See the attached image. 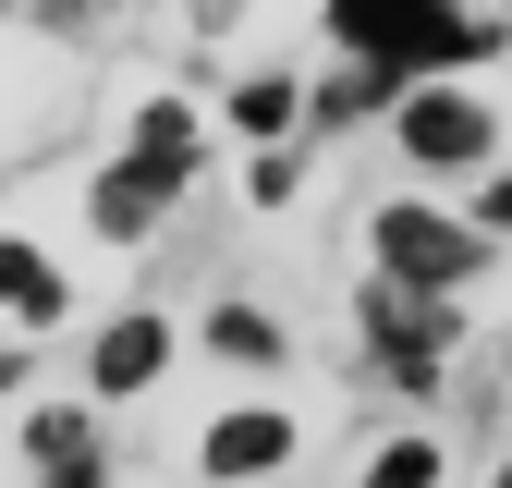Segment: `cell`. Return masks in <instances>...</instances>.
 Masks as SVG:
<instances>
[{"label": "cell", "instance_id": "obj_12", "mask_svg": "<svg viewBox=\"0 0 512 488\" xmlns=\"http://www.w3.org/2000/svg\"><path fill=\"white\" fill-rule=\"evenodd\" d=\"M488 232H512V171H500V183H488Z\"/></svg>", "mask_w": 512, "mask_h": 488}, {"label": "cell", "instance_id": "obj_4", "mask_svg": "<svg viewBox=\"0 0 512 488\" xmlns=\"http://www.w3.org/2000/svg\"><path fill=\"white\" fill-rule=\"evenodd\" d=\"M171 183H183V159H159V147H135V159H122V171L98 183V220H110L122 244H135V232H147V220L171 208Z\"/></svg>", "mask_w": 512, "mask_h": 488}, {"label": "cell", "instance_id": "obj_5", "mask_svg": "<svg viewBox=\"0 0 512 488\" xmlns=\"http://www.w3.org/2000/svg\"><path fill=\"white\" fill-rule=\"evenodd\" d=\"M281 452H293L281 415H220V427H208V476H269Z\"/></svg>", "mask_w": 512, "mask_h": 488}, {"label": "cell", "instance_id": "obj_10", "mask_svg": "<svg viewBox=\"0 0 512 488\" xmlns=\"http://www.w3.org/2000/svg\"><path fill=\"white\" fill-rule=\"evenodd\" d=\"M37 464H49V476H86V464H98V440H86L74 415H49V427H37Z\"/></svg>", "mask_w": 512, "mask_h": 488}, {"label": "cell", "instance_id": "obj_1", "mask_svg": "<svg viewBox=\"0 0 512 488\" xmlns=\"http://www.w3.org/2000/svg\"><path fill=\"white\" fill-rule=\"evenodd\" d=\"M330 25L354 61H378V74H415V61H476L488 25H464L452 0H330Z\"/></svg>", "mask_w": 512, "mask_h": 488}, {"label": "cell", "instance_id": "obj_8", "mask_svg": "<svg viewBox=\"0 0 512 488\" xmlns=\"http://www.w3.org/2000/svg\"><path fill=\"white\" fill-rule=\"evenodd\" d=\"M0 293H13L25 318H61V281H49V257H25V244H0Z\"/></svg>", "mask_w": 512, "mask_h": 488}, {"label": "cell", "instance_id": "obj_2", "mask_svg": "<svg viewBox=\"0 0 512 488\" xmlns=\"http://www.w3.org/2000/svg\"><path fill=\"white\" fill-rule=\"evenodd\" d=\"M403 147L464 171V159H488V110H476L464 86H415V98H403Z\"/></svg>", "mask_w": 512, "mask_h": 488}, {"label": "cell", "instance_id": "obj_11", "mask_svg": "<svg viewBox=\"0 0 512 488\" xmlns=\"http://www.w3.org/2000/svg\"><path fill=\"white\" fill-rule=\"evenodd\" d=\"M378 476H391V488H427V476H439V452H427V440H391V452H378Z\"/></svg>", "mask_w": 512, "mask_h": 488}, {"label": "cell", "instance_id": "obj_9", "mask_svg": "<svg viewBox=\"0 0 512 488\" xmlns=\"http://www.w3.org/2000/svg\"><path fill=\"white\" fill-rule=\"evenodd\" d=\"M378 98H391V74H378V61H354L342 86H317V122H354V110H378Z\"/></svg>", "mask_w": 512, "mask_h": 488}, {"label": "cell", "instance_id": "obj_6", "mask_svg": "<svg viewBox=\"0 0 512 488\" xmlns=\"http://www.w3.org/2000/svg\"><path fill=\"white\" fill-rule=\"evenodd\" d=\"M159 354H171V330H159V318H122V330H98V391H135V379H159Z\"/></svg>", "mask_w": 512, "mask_h": 488}, {"label": "cell", "instance_id": "obj_7", "mask_svg": "<svg viewBox=\"0 0 512 488\" xmlns=\"http://www.w3.org/2000/svg\"><path fill=\"white\" fill-rule=\"evenodd\" d=\"M232 122H244V135H293V122H305V98H293L281 74H256V86L232 98Z\"/></svg>", "mask_w": 512, "mask_h": 488}, {"label": "cell", "instance_id": "obj_3", "mask_svg": "<svg viewBox=\"0 0 512 488\" xmlns=\"http://www.w3.org/2000/svg\"><path fill=\"white\" fill-rule=\"evenodd\" d=\"M378 257H391V281H452L476 244L452 220H427V208H378Z\"/></svg>", "mask_w": 512, "mask_h": 488}, {"label": "cell", "instance_id": "obj_13", "mask_svg": "<svg viewBox=\"0 0 512 488\" xmlns=\"http://www.w3.org/2000/svg\"><path fill=\"white\" fill-rule=\"evenodd\" d=\"M0 379H13V354H0Z\"/></svg>", "mask_w": 512, "mask_h": 488}]
</instances>
